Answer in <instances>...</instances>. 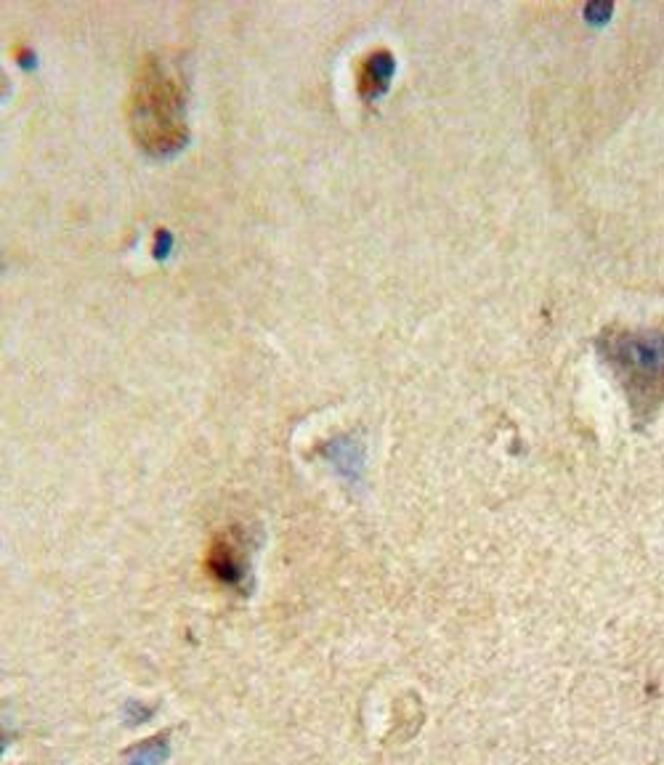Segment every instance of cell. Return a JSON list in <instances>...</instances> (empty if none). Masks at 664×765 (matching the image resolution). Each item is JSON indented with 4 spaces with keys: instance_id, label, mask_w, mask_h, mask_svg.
Instances as JSON below:
<instances>
[{
    "instance_id": "6da1fadb",
    "label": "cell",
    "mask_w": 664,
    "mask_h": 765,
    "mask_svg": "<svg viewBox=\"0 0 664 765\" xmlns=\"http://www.w3.org/2000/svg\"><path fill=\"white\" fill-rule=\"evenodd\" d=\"M128 125L133 139L152 155H170L184 147L186 80L181 64L165 51H149L136 67L128 96Z\"/></svg>"
},
{
    "instance_id": "7a4b0ae2",
    "label": "cell",
    "mask_w": 664,
    "mask_h": 765,
    "mask_svg": "<svg viewBox=\"0 0 664 765\" xmlns=\"http://www.w3.org/2000/svg\"><path fill=\"white\" fill-rule=\"evenodd\" d=\"M606 354L611 364L625 375L627 383L635 386L664 383V333L659 330L625 333L606 340Z\"/></svg>"
},
{
    "instance_id": "3957f363",
    "label": "cell",
    "mask_w": 664,
    "mask_h": 765,
    "mask_svg": "<svg viewBox=\"0 0 664 765\" xmlns=\"http://www.w3.org/2000/svg\"><path fill=\"white\" fill-rule=\"evenodd\" d=\"M208 566H210V572L216 574L221 582H226V585H237V582L242 580L240 558H237V550H234L229 542L218 540L216 545H213Z\"/></svg>"
},
{
    "instance_id": "277c9868",
    "label": "cell",
    "mask_w": 664,
    "mask_h": 765,
    "mask_svg": "<svg viewBox=\"0 0 664 765\" xmlns=\"http://www.w3.org/2000/svg\"><path fill=\"white\" fill-rule=\"evenodd\" d=\"M394 72V56L386 54V51H375V54L367 59V64H364V72H362V78H359V83H362V91H367V88H383V83H386V78Z\"/></svg>"
},
{
    "instance_id": "5b68a950",
    "label": "cell",
    "mask_w": 664,
    "mask_h": 765,
    "mask_svg": "<svg viewBox=\"0 0 664 765\" xmlns=\"http://www.w3.org/2000/svg\"><path fill=\"white\" fill-rule=\"evenodd\" d=\"M170 758V747L163 739H152V742L139 744L136 750L125 755L128 765H165Z\"/></svg>"
},
{
    "instance_id": "8992f818",
    "label": "cell",
    "mask_w": 664,
    "mask_h": 765,
    "mask_svg": "<svg viewBox=\"0 0 664 765\" xmlns=\"http://www.w3.org/2000/svg\"><path fill=\"white\" fill-rule=\"evenodd\" d=\"M152 715H155V710H152V707H147V704H141V702H128L123 707L125 723H131V726L133 723H136V726H139V723H147Z\"/></svg>"
}]
</instances>
